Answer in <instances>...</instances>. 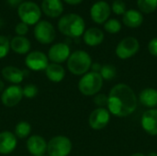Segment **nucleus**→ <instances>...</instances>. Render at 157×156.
Listing matches in <instances>:
<instances>
[{
  "label": "nucleus",
  "instance_id": "nucleus-1",
  "mask_svg": "<svg viewBox=\"0 0 157 156\" xmlns=\"http://www.w3.org/2000/svg\"><path fill=\"white\" fill-rule=\"evenodd\" d=\"M107 108L110 114L119 118L132 115L137 108V97L134 91L125 84L114 86L108 96Z\"/></svg>",
  "mask_w": 157,
  "mask_h": 156
},
{
  "label": "nucleus",
  "instance_id": "nucleus-2",
  "mask_svg": "<svg viewBox=\"0 0 157 156\" xmlns=\"http://www.w3.org/2000/svg\"><path fill=\"white\" fill-rule=\"evenodd\" d=\"M86 23L83 17L77 14H67L58 21L60 32L70 38H78L84 34Z\"/></svg>",
  "mask_w": 157,
  "mask_h": 156
},
{
  "label": "nucleus",
  "instance_id": "nucleus-3",
  "mask_svg": "<svg viewBox=\"0 0 157 156\" xmlns=\"http://www.w3.org/2000/svg\"><path fill=\"white\" fill-rule=\"evenodd\" d=\"M92 59L85 51H75L70 54L67 60V67L71 74L75 75H84L91 68Z\"/></svg>",
  "mask_w": 157,
  "mask_h": 156
},
{
  "label": "nucleus",
  "instance_id": "nucleus-4",
  "mask_svg": "<svg viewBox=\"0 0 157 156\" xmlns=\"http://www.w3.org/2000/svg\"><path fill=\"white\" fill-rule=\"evenodd\" d=\"M103 86V78L99 73L88 72L82 75L78 82V89L84 96H95Z\"/></svg>",
  "mask_w": 157,
  "mask_h": 156
},
{
  "label": "nucleus",
  "instance_id": "nucleus-5",
  "mask_svg": "<svg viewBox=\"0 0 157 156\" xmlns=\"http://www.w3.org/2000/svg\"><path fill=\"white\" fill-rule=\"evenodd\" d=\"M71 140L63 135L52 137L47 144L48 156H68L72 152Z\"/></svg>",
  "mask_w": 157,
  "mask_h": 156
},
{
  "label": "nucleus",
  "instance_id": "nucleus-6",
  "mask_svg": "<svg viewBox=\"0 0 157 156\" xmlns=\"http://www.w3.org/2000/svg\"><path fill=\"white\" fill-rule=\"evenodd\" d=\"M17 14L21 22L29 25H36L41 17L40 6L34 2H23L17 7Z\"/></svg>",
  "mask_w": 157,
  "mask_h": 156
},
{
  "label": "nucleus",
  "instance_id": "nucleus-7",
  "mask_svg": "<svg viewBox=\"0 0 157 156\" xmlns=\"http://www.w3.org/2000/svg\"><path fill=\"white\" fill-rule=\"evenodd\" d=\"M55 29L52 23L46 20L39 21L34 28V37L41 44H50L55 39Z\"/></svg>",
  "mask_w": 157,
  "mask_h": 156
},
{
  "label": "nucleus",
  "instance_id": "nucleus-8",
  "mask_svg": "<svg viewBox=\"0 0 157 156\" xmlns=\"http://www.w3.org/2000/svg\"><path fill=\"white\" fill-rule=\"evenodd\" d=\"M140 50V43L134 37H126L116 47V54L120 59L126 60L134 56Z\"/></svg>",
  "mask_w": 157,
  "mask_h": 156
},
{
  "label": "nucleus",
  "instance_id": "nucleus-9",
  "mask_svg": "<svg viewBox=\"0 0 157 156\" xmlns=\"http://www.w3.org/2000/svg\"><path fill=\"white\" fill-rule=\"evenodd\" d=\"M23 97V88L19 85H11L2 92L1 101L5 107L13 108L16 107Z\"/></svg>",
  "mask_w": 157,
  "mask_h": 156
},
{
  "label": "nucleus",
  "instance_id": "nucleus-10",
  "mask_svg": "<svg viewBox=\"0 0 157 156\" xmlns=\"http://www.w3.org/2000/svg\"><path fill=\"white\" fill-rule=\"evenodd\" d=\"M25 64L31 71L40 72L44 71L49 65V59L42 51H34L27 54L25 58Z\"/></svg>",
  "mask_w": 157,
  "mask_h": 156
},
{
  "label": "nucleus",
  "instance_id": "nucleus-11",
  "mask_svg": "<svg viewBox=\"0 0 157 156\" xmlns=\"http://www.w3.org/2000/svg\"><path fill=\"white\" fill-rule=\"evenodd\" d=\"M110 120V113L105 108H98L94 109L88 118L89 126L96 131H99L107 127Z\"/></svg>",
  "mask_w": 157,
  "mask_h": 156
},
{
  "label": "nucleus",
  "instance_id": "nucleus-12",
  "mask_svg": "<svg viewBox=\"0 0 157 156\" xmlns=\"http://www.w3.org/2000/svg\"><path fill=\"white\" fill-rule=\"evenodd\" d=\"M71 54L70 47L63 42H59L54 45H52L48 51V59L53 63H64L68 60L69 56Z\"/></svg>",
  "mask_w": 157,
  "mask_h": 156
},
{
  "label": "nucleus",
  "instance_id": "nucleus-13",
  "mask_svg": "<svg viewBox=\"0 0 157 156\" xmlns=\"http://www.w3.org/2000/svg\"><path fill=\"white\" fill-rule=\"evenodd\" d=\"M111 8L105 1L96 2L90 8V17L97 24L105 23L110 16Z\"/></svg>",
  "mask_w": 157,
  "mask_h": 156
},
{
  "label": "nucleus",
  "instance_id": "nucleus-14",
  "mask_svg": "<svg viewBox=\"0 0 157 156\" xmlns=\"http://www.w3.org/2000/svg\"><path fill=\"white\" fill-rule=\"evenodd\" d=\"M47 144L46 140L40 135H31L27 140L26 147L28 152L32 155H40L45 154L47 152Z\"/></svg>",
  "mask_w": 157,
  "mask_h": 156
},
{
  "label": "nucleus",
  "instance_id": "nucleus-15",
  "mask_svg": "<svg viewBox=\"0 0 157 156\" xmlns=\"http://www.w3.org/2000/svg\"><path fill=\"white\" fill-rule=\"evenodd\" d=\"M142 127L144 131L149 135L155 136L157 135V109L150 108L146 110L141 120Z\"/></svg>",
  "mask_w": 157,
  "mask_h": 156
},
{
  "label": "nucleus",
  "instance_id": "nucleus-16",
  "mask_svg": "<svg viewBox=\"0 0 157 156\" xmlns=\"http://www.w3.org/2000/svg\"><path fill=\"white\" fill-rule=\"evenodd\" d=\"M17 140L15 134L11 131H5L0 132V154H9L17 147Z\"/></svg>",
  "mask_w": 157,
  "mask_h": 156
},
{
  "label": "nucleus",
  "instance_id": "nucleus-17",
  "mask_svg": "<svg viewBox=\"0 0 157 156\" xmlns=\"http://www.w3.org/2000/svg\"><path fill=\"white\" fill-rule=\"evenodd\" d=\"M3 78L12 85H19L24 79V72L12 65L5 66L1 71Z\"/></svg>",
  "mask_w": 157,
  "mask_h": 156
},
{
  "label": "nucleus",
  "instance_id": "nucleus-18",
  "mask_svg": "<svg viewBox=\"0 0 157 156\" xmlns=\"http://www.w3.org/2000/svg\"><path fill=\"white\" fill-rule=\"evenodd\" d=\"M41 10L50 17H58L63 11V6L61 0H43Z\"/></svg>",
  "mask_w": 157,
  "mask_h": 156
},
{
  "label": "nucleus",
  "instance_id": "nucleus-19",
  "mask_svg": "<svg viewBox=\"0 0 157 156\" xmlns=\"http://www.w3.org/2000/svg\"><path fill=\"white\" fill-rule=\"evenodd\" d=\"M83 39L86 45L95 47L102 43L104 40V33L98 28H90L84 32Z\"/></svg>",
  "mask_w": 157,
  "mask_h": 156
},
{
  "label": "nucleus",
  "instance_id": "nucleus-20",
  "mask_svg": "<svg viewBox=\"0 0 157 156\" xmlns=\"http://www.w3.org/2000/svg\"><path fill=\"white\" fill-rule=\"evenodd\" d=\"M122 21L125 26L135 29L140 27L144 22V16L142 12L136 9H129L123 14Z\"/></svg>",
  "mask_w": 157,
  "mask_h": 156
},
{
  "label": "nucleus",
  "instance_id": "nucleus-21",
  "mask_svg": "<svg viewBox=\"0 0 157 156\" xmlns=\"http://www.w3.org/2000/svg\"><path fill=\"white\" fill-rule=\"evenodd\" d=\"M45 74L47 78L53 83H60L65 77V70L59 63H49L45 69Z\"/></svg>",
  "mask_w": 157,
  "mask_h": 156
},
{
  "label": "nucleus",
  "instance_id": "nucleus-22",
  "mask_svg": "<svg viewBox=\"0 0 157 156\" xmlns=\"http://www.w3.org/2000/svg\"><path fill=\"white\" fill-rule=\"evenodd\" d=\"M30 48V41L24 36H16L10 40V49L17 54H26Z\"/></svg>",
  "mask_w": 157,
  "mask_h": 156
},
{
  "label": "nucleus",
  "instance_id": "nucleus-23",
  "mask_svg": "<svg viewBox=\"0 0 157 156\" xmlns=\"http://www.w3.org/2000/svg\"><path fill=\"white\" fill-rule=\"evenodd\" d=\"M139 99L144 106L155 108L157 107V90L152 87L144 89L139 95Z\"/></svg>",
  "mask_w": 157,
  "mask_h": 156
},
{
  "label": "nucleus",
  "instance_id": "nucleus-24",
  "mask_svg": "<svg viewBox=\"0 0 157 156\" xmlns=\"http://www.w3.org/2000/svg\"><path fill=\"white\" fill-rule=\"evenodd\" d=\"M31 132V125L27 121H19L16 127L14 134L18 139H25L29 136Z\"/></svg>",
  "mask_w": 157,
  "mask_h": 156
},
{
  "label": "nucleus",
  "instance_id": "nucleus-25",
  "mask_svg": "<svg viewBox=\"0 0 157 156\" xmlns=\"http://www.w3.org/2000/svg\"><path fill=\"white\" fill-rule=\"evenodd\" d=\"M138 7L141 12L150 14L157 8V0H137Z\"/></svg>",
  "mask_w": 157,
  "mask_h": 156
},
{
  "label": "nucleus",
  "instance_id": "nucleus-26",
  "mask_svg": "<svg viewBox=\"0 0 157 156\" xmlns=\"http://www.w3.org/2000/svg\"><path fill=\"white\" fill-rule=\"evenodd\" d=\"M101 77L103 78V80H112L116 74H117V70H116V67L112 64H104L101 66V69H100V72H99Z\"/></svg>",
  "mask_w": 157,
  "mask_h": 156
},
{
  "label": "nucleus",
  "instance_id": "nucleus-27",
  "mask_svg": "<svg viewBox=\"0 0 157 156\" xmlns=\"http://www.w3.org/2000/svg\"><path fill=\"white\" fill-rule=\"evenodd\" d=\"M104 29L107 32L110 33V34H116V33H118V32L121 31V24L116 18L108 19L104 23Z\"/></svg>",
  "mask_w": 157,
  "mask_h": 156
},
{
  "label": "nucleus",
  "instance_id": "nucleus-28",
  "mask_svg": "<svg viewBox=\"0 0 157 156\" xmlns=\"http://www.w3.org/2000/svg\"><path fill=\"white\" fill-rule=\"evenodd\" d=\"M10 50V41L3 35H0V59L5 58Z\"/></svg>",
  "mask_w": 157,
  "mask_h": 156
},
{
  "label": "nucleus",
  "instance_id": "nucleus-29",
  "mask_svg": "<svg viewBox=\"0 0 157 156\" xmlns=\"http://www.w3.org/2000/svg\"><path fill=\"white\" fill-rule=\"evenodd\" d=\"M39 93L38 87L33 84L26 85L23 87V97L26 98H34Z\"/></svg>",
  "mask_w": 157,
  "mask_h": 156
},
{
  "label": "nucleus",
  "instance_id": "nucleus-30",
  "mask_svg": "<svg viewBox=\"0 0 157 156\" xmlns=\"http://www.w3.org/2000/svg\"><path fill=\"white\" fill-rule=\"evenodd\" d=\"M111 9H112V11L116 15H123L127 11L126 4L123 1H121V0H115L112 3Z\"/></svg>",
  "mask_w": 157,
  "mask_h": 156
},
{
  "label": "nucleus",
  "instance_id": "nucleus-31",
  "mask_svg": "<svg viewBox=\"0 0 157 156\" xmlns=\"http://www.w3.org/2000/svg\"><path fill=\"white\" fill-rule=\"evenodd\" d=\"M94 103L98 108H105L108 106V96L105 94H97L94 97Z\"/></svg>",
  "mask_w": 157,
  "mask_h": 156
},
{
  "label": "nucleus",
  "instance_id": "nucleus-32",
  "mask_svg": "<svg viewBox=\"0 0 157 156\" xmlns=\"http://www.w3.org/2000/svg\"><path fill=\"white\" fill-rule=\"evenodd\" d=\"M15 31L17 34V36H25L29 31V26L23 22H20L16 26Z\"/></svg>",
  "mask_w": 157,
  "mask_h": 156
},
{
  "label": "nucleus",
  "instance_id": "nucleus-33",
  "mask_svg": "<svg viewBox=\"0 0 157 156\" xmlns=\"http://www.w3.org/2000/svg\"><path fill=\"white\" fill-rule=\"evenodd\" d=\"M148 51L153 55L157 57V37L151 40L148 43Z\"/></svg>",
  "mask_w": 157,
  "mask_h": 156
},
{
  "label": "nucleus",
  "instance_id": "nucleus-34",
  "mask_svg": "<svg viewBox=\"0 0 157 156\" xmlns=\"http://www.w3.org/2000/svg\"><path fill=\"white\" fill-rule=\"evenodd\" d=\"M101 66L99 63H93L91 65V68H92V72H96V73H99L100 72V69H101Z\"/></svg>",
  "mask_w": 157,
  "mask_h": 156
},
{
  "label": "nucleus",
  "instance_id": "nucleus-35",
  "mask_svg": "<svg viewBox=\"0 0 157 156\" xmlns=\"http://www.w3.org/2000/svg\"><path fill=\"white\" fill-rule=\"evenodd\" d=\"M22 1H23V0H7L8 4H9L11 6H19L20 4H22Z\"/></svg>",
  "mask_w": 157,
  "mask_h": 156
},
{
  "label": "nucleus",
  "instance_id": "nucleus-36",
  "mask_svg": "<svg viewBox=\"0 0 157 156\" xmlns=\"http://www.w3.org/2000/svg\"><path fill=\"white\" fill-rule=\"evenodd\" d=\"M64 2H66L69 5H78L80 4L83 0H63Z\"/></svg>",
  "mask_w": 157,
  "mask_h": 156
},
{
  "label": "nucleus",
  "instance_id": "nucleus-37",
  "mask_svg": "<svg viewBox=\"0 0 157 156\" xmlns=\"http://www.w3.org/2000/svg\"><path fill=\"white\" fill-rule=\"evenodd\" d=\"M5 90V84L2 80H0V93H2Z\"/></svg>",
  "mask_w": 157,
  "mask_h": 156
},
{
  "label": "nucleus",
  "instance_id": "nucleus-38",
  "mask_svg": "<svg viewBox=\"0 0 157 156\" xmlns=\"http://www.w3.org/2000/svg\"><path fill=\"white\" fill-rule=\"evenodd\" d=\"M130 156H146L145 154H141V153H135V154H132V155Z\"/></svg>",
  "mask_w": 157,
  "mask_h": 156
},
{
  "label": "nucleus",
  "instance_id": "nucleus-39",
  "mask_svg": "<svg viewBox=\"0 0 157 156\" xmlns=\"http://www.w3.org/2000/svg\"><path fill=\"white\" fill-rule=\"evenodd\" d=\"M146 156H157V153H155V152H151V153H149Z\"/></svg>",
  "mask_w": 157,
  "mask_h": 156
},
{
  "label": "nucleus",
  "instance_id": "nucleus-40",
  "mask_svg": "<svg viewBox=\"0 0 157 156\" xmlns=\"http://www.w3.org/2000/svg\"><path fill=\"white\" fill-rule=\"evenodd\" d=\"M34 156H48V155H46V154H40V155H34Z\"/></svg>",
  "mask_w": 157,
  "mask_h": 156
}]
</instances>
